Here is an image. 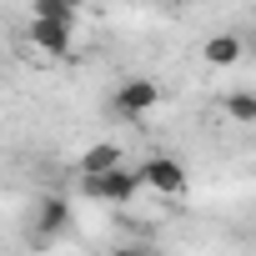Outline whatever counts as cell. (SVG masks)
<instances>
[{"instance_id":"1","label":"cell","mask_w":256,"mask_h":256,"mask_svg":"<svg viewBox=\"0 0 256 256\" xmlns=\"http://www.w3.org/2000/svg\"><path fill=\"white\" fill-rule=\"evenodd\" d=\"M156 106H161V86H156L151 76H131V80H120V86L110 90V100H106V110H110L116 120H146Z\"/></svg>"},{"instance_id":"2","label":"cell","mask_w":256,"mask_h":256,"mask_svg":"<svg viewBox=\"0 0 256 256\" xmlns=\"http://www.w3.org/2000/svg\"><path fill=\"white\" fill-rule=\"evenodd\" d=\"M141 191H146L141 186V171H131V166H110V171L80 176V196L106 201V206H126V201H136Z\"/></svg>"},{"instance_id":"3","label":"cell","mask_w":256,"mask_h":256,"mask_svg":"<svg viewBox=\"0 0 256 256\" xmlns=\"http://www.w3.org/2000/svg\"><path fill=\"white\" fill-rule=\"evenodd\" d=\"M70 196H60V191H46L40 201H36V216H30V236L40 241V246H50L56 236H66L70 231Z\"/></svg>"},{"instance_id":"4","label":"cell","mask_w":256,"mask_h":256,"mask_svg":"<svg viewBox=\"0 0 256 256\" xmlns=\"http://www.w3.org/2000/svg\"><path fill=\"white\" fill-rule=\"evenodd\" d=\"M26 46H30V50H40V56H50V60H60V56H70V46H76V26L26 16Z\"/></svg>"},{"instance_id":"5","label":"cell","mask_w":256,"mask_h":256,"mask_svg":"<svg viewBox=\"0 0 256 256\" xmlns=\"http://www.w3.org/2000/svg\"><path fill=\"white\" fill-rule=\"evenodd\" d=\"M136 171H141V186H146L151 196H186V186H191L186 166L171 161V156H146Z\"/></svg>"},{"instance_id":"6","label":"cell","mask_w":256,"mask_h":256,"mask_svg":"<svg viewBox=\"0 0 256 256\" xmlns=\"http://www.w3.org/2000/svg\"><path fill=\"white\" fill-rule=\"evenodd\" d=\"M241 36L236 30H216V36H206V46H201V60L211 66V70H231L236 60H241Z\"/></svg>"},{"instance_id":"7","label":"cell","mask_w":256,"mask_h":256,"mask_svg":"<svg viewBox=\"0 0 256 256\" xmlns=\"http://www.w3.org/2000/svg\"><path fill=\"white\" fill-rule=\"evenodd\" d=\"M76 166H80V176H96V171H110V166H126V161H120V146L116 141H96V146L80 151Z\"/></svg>"},{"instance_id":"8","label":"cell","mask_w":256,"mask_h":256,"mask_svg":"<svg viewBox=\"0 0 256 256\" xmlns=\"http://www.w3.org/2000/svg\"><path fill=\"white\" fill-rule=\"evenodd\" d=\"M221 110L236 126H256V90H226L221 96Z\"/></svg>"},{"instance_id":"9","label":"cell","mask_w":256,"mask_h":256,"mask_svg":"<svg viewBox=\"0 0 256 256\" xmlns=\"http://www.w3.org/2000/svg\"><path fill=\"white\" fill-rule=\"evenodd\" d=\"M30 16H40V20H66V26H76V20H80V0H30Z\"/></svg>"},{"instance_id":"10","label":"cell","mask_w":256,"mask_h":256,"mask_svg":"<svg viewBox=\"0 0 256 256\" xmlns=\"http://www.w3.org/2000/svg\"><path fill=\"white\" fill-rule=\"evenodd\" d=\"M106 256H151V251H141V246H116V251H106Z\"/></svg>"},{"instance_id":"11","label":"cell","mask_w":256,"mask_h":256,"mask_svg":"<svg viewBox=\"0 0 256 256\" xmlns=\"http://www.w3.org/2000/svg\"><path fill=\"white\" fill-rule=\"evenodd\" d=\"M171 6H186V0H171Z\"/></svg>"}]
</instances>
